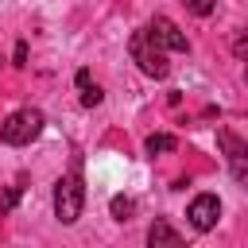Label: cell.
<instances>
[{"label": "cell", "instance_id": "cell-1", "mask_svg": "<svg viewBox=\"0 0 248 248\" xmlns=\"http://www.w3.org/2000/svg\"><path fill=\"white\" fill-rule=\"evenodd\" d=\"M128 50H132V58H136V66L147 74V78H167L170 74V62H167V50L151 39V31H136L132 39H128Z\"/></svg>", "mask_w": 248, "mask_h": 248}, {"label": "cell", "instance_id": "cell-2", "mask_svg": "<svg viewBox=\"0 0 248 248\" xmlns=\"http://www.w3.org/2000/svg\"><path fill=\"white\" fill-rule=\"evenodd\" d=\"M81 209H85V186H81V178L78 174L58 178L54 182V217L62 225H74L81 217Z\"/></svg>", "mask_w": 248, "mask_h": 248}, {"label": "cell", "instance_id": "cell-3", "mask_svg": "<svg viewBox=\"0 0 248 248\" xmlns=\"http://www.w3.org/2000/svg\"><path fill=\"white\" fill-rule=\"evenodd\" d=\"M43 112L39 108H16L4 124H0V140L4 143H12V147H23V143H31L39 132H43Z\"/></svg>", "mask_w": 248, "mask_h": 248}, {"label": "cell", "instance_id": "cell-4", "mask_svg": "<svg viewBox=\"0 0 248 248\" xmlns=\"http://www.w3.org/2000/svg\"><path fill=\"white\" fill-rule=\"evenodd\" d=\"M186 217H190V225H194L198 232H209V229L221 221V198H217V194H198V198L190 202Z\"/></svg>", "mask_w": 248, "mask_h": 248}, {"label": "cell", "instance_id": "cell-5", "mask_svg": "<svg viewBox=\"0 0 248 248\" xmlns=\"http://www.w3.org/2000/svg\"><path fill=\"white\" fill-rule=\"evenodd\" d=\"M217 143L225 147V155H229V170H232V178L236 182H248V143L244 140H236L232 132H217Z\"/></svg>", "mask_w": 248, "mask_h": 248}, {"label": "cell", "instance_id": "cell-6", "mask_svg": "<svg viewBox=\"0 0 248 248\" xmlns=\"http://www.w3.org/2000/svg\"><path fill=\"white\" fill-rule=\"evenodd\" d=\"M147 31H151V39H155L163 50H186V46H190V43H186V35L178 31V23H174V19H167V16H155Z\"/></svg>", "mask_w": 248, "mask_h": 248}, {"label": "cell", "instance_id": "cell-7", "mask_svg": "<svg viewBox=\"0 0 248 248\" xmlns=\"http://www.w3.org/2000/svg\"><path fill=\"white\" fill-rule=\"evenodd\" d=\"M147 244H151V248H178V244H182V236H178L167 221H155V225L147 229Z\"/></svg>", "mask_w": 248, "mask_h": 248}, {"label": "cell", "instance_id": "cell-8", "mask_svg": "<svg viewBox=\"0 0 248 248\" xmlns=\"http://www.w3.org/2000/svg\"><path fill=\"white\" fill-rule=\"evenodd\" d=\"M143 147H147V155H159V151H174V147H178V140H174V136H167V132H159V136H147V143H143Z\"/></svg>", "mask_w": 248, "mask_h": 248}, {"label": "cell", "instance_id": "cell-9", "mask_svg": "<svg viewBox=\"0 0 248 248\" xmlns=\"http://www.w3.org/2000/svg\"><path fill=\"white\" fill-rule=\"evenodd\" d=\"M108 209H112V217H116V221H128V217L136 213V202H132V198H124V194H116V198L108 202Z\"/></svg>", "mask_w": 248, "mask_h": 248}, {"label": "cell", "instance_id": "cell-10", "mask_svg": "<svg viewBox=\"0 0 248 248\" xmlns=\"http://www.w3.org/2000/svg\"><path fill=\"white\" fill-rule=\"evenodd\" d=\"M19 194H23V186H8V190H4V198H0V213H8V209H16V202H19Z\"/></svg>", "mask_w": 248, "mask_h": 248}, {"label": "cell", "instance_id": "cell-11", "mask_svg": "<svg viewBox=\"0 0 248 248\" xmlns=\"http://www.w3.org/2000/svg\"><path fill=\"white\" fill-rule=\"evenodd\" d=\"M186 8H190L194 16H209V12L217 8V0H186Z\"/></svg>", "mask_w": 248, "mask_h": 248}, {"label": "cell", "instance_id": "cell-12", "mask_svg": "<svg viewBox=\"0 0 248 248\" xmlns=\"http://www.w3.org/2000/svg\"><path fill=\"white\" fill-rule=\"evenodd\" d=\"M81 105H85V108H93V105H101V89H97V85H89V89H81Z\"/></svg>", "mask_w": 248, "mask_h": 248}, {"label": "cell", "instance_id": "cell-13", "mask_svg": "<svg viewBox=\"0 0 248 248\" xmlns=\"http://www.w3.org/2000/svg\"><path fill=\"white\" fill-rule=\"evenodd\" d=\"M27 62V43H16V66Z\"/></svg>", "mask_w": 248, "mask_h": 248}, {"label": "cell", "instance_id": "cell-14", "mask_svg": "<svg viewBox=\"0 0 248 248\" xmlns=\"http://www.w3.org/2000/svg\"><path fill=\"white\" fill-rule=\"evenodd\" d=\"M93 81H89V70H78V89H89Z\"/></svg>", "mask_w": 248, "mask_h": 248}]
</instances>
